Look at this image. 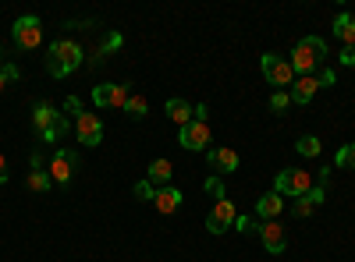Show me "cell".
<instances>
[{
    "label": "cell",
    "instance_id": "6da1fadb",
    "mask_svg": "<svg viewBox=\"0 0 355 262\" xmlns=\"http://www.w3.org/2000/svg\"><path fill=\"white\" fill-rule=\"evenodd\" d=\"M82 61H85V50L75 39H53L46 46V71H50V78L75 75L82 68Z\"/></svg>",
    "mask_w": 355,
    "mask_h": 262
},
{
    "label": "cell",
    "instance_id": "7a4b0ae2",
    "mask_svg": "<svg viewBox=\"0 0 355 262\" xmlns=\"http://www.w3.org/2000/svg\"><path fill=\"white\" fill-rule=\"evenodd\" d=\"M33 128L40 131L43 142H61L68 135V118H64V110L40 100V103H33Z\"/></svg>",
    "mask_w": 355,
    "mask_h": 262
},
{
    "label": "cell",
    "instance_id": "3957f363",
    "mask_svg": "<svg viewBox=\"0 0 355 262\" xmlns=\"http://www.w3.org/2000/svg\"><path fill=\"white\" fill-rule=\"evenodd\" d=\"M323 57H327V43H323L320 36H302L299 43H295V50H291V71H295V78L313 75L323 64Z\"/></svg>",
    "mask_w": 355,
    "mask_h": 262
},
{
    "label": "cell",
    "instance_id": "277c9868",
    "mask_svg": "<svg viewBox=\"0 0 355 262\" xmlns=\"http://www.w3.org/2000/svg\"><path fill=\"white\" fill-rule=\"evenodd\" d=\"M309 188H316V181H313V170H281L277 178H274V191L277 195H284V198H302Z\"/></svg>",
    "mask_w": 355,
    "mask_h": 262
},
{
    "label": "cell",
    "instance_id": "5b68a950",
    "mask_svg": "<svg viewBox=\"0 0 355 262\" xmlns=\"http://www.w3.org/2000/svg\"><path fill=\"white\" fill-rule=\"evenodd\" d=\"M11 39H15L18 50H36L43 43V21L36 15H21L11 28Z\"/></svg>",
    "mask_w": 355,
    "mask_h": 262
},
{
    "label": "cell",
    "instance_id": "8992f818",
    "mask_svg": "<svg viewBox=\"0 0 355 262\" xmlns=\"http://www.w3.org/2000/svg\"><path fill=\"white\" fill-rule=\"evenodd\" d=\"M75 170H78V153H75V149H57V153L50 156V181H53V185L68 188V185L75 181Z\"/></svg>",
    "mask_w": 355,
    "mask_h": 262
},
{
    "label": "cell",
    "instance_id": "52a82bcc",
    "mask_svg": "<svg viewBox=\"0 0 355 262\" xmlns=\"http://www.w3.org/2000/svg\"><path fill=\"white\" fill-rule=\"evenodd\" d=\"M259 68H263V78L270 85H291L295 82V71H291V61L288 57H277V53H263L259 57Z\"/></svg>",
    "mask_w": 355,
    "mask_h": 262
},
{
    "label": "cell",
    "instance_id": "ba28073f",
    "mask_svg": "<svg viewBox=\"0 0 355 262\" xmlns=\"http://www.w3.org/2000/svg\"><path fill=\"white\" fill-rule=\"evenodd\" d=\"M128 96H132L128 85L103 82V85H96V89H93V106H100V110H125Z\"/></svg>",
    "mask_w": 355,
    "mask_h": 262
},
{
    "label": "cell",
    "instance_id": "9c48e42d",
    "mask_svg": "<svg viewBox=\"0 0 355 262\" xmlns=\"http://www.w3.org/2000/svg\"><path fill=\"white\" fill-rule=\"evenodd\" d=\"M75 138L85 145V149H96V145L103 142V121L96 118L93 110H82L75 118Z\"/></svg>",
    "mask_w": 355,
    "mask_h": 262
},
{
    "label": "cell",
    "instance_id": "30bf717a",
    "mask_svg": "<svg viewBox=\"0 0 355 262\" xmlns=\"http://www.w3.org/2000/svg\"><path fill=\"white\" fill-rule=\"evenodd\" d=\"M234 220H239V209H234V202L224 195V198H217V202H214L210 216H206V230H210L214 238H220L227 227H234Z\"/></svg>",
    "mask_w": 355,
    "mask_h": 262
},
{
    "label": "cell",
    "instance_id": "8fae6325",
    "mask_svg": "<svg viewBox=\"0 0 355 262\" xmlns=\"http://www.w3.org/2000/svg\"><path fill=\"white\" fill-rule=\"evenodd\" d=\"M178 142L185 145L189 153H202V149H210V124L206 121H189L185 128H178Z\"/></svg>",
    "mask_w": 355,
    "mask_h": 262
},
{
    "label": "cell",
    "instance_id": "7c38bea8",
    "mask_svg": "<svg viewBox=\"0 0 355 262\" xmlns=\"http://www.w3.org/2000/svg\"><path fill=\"white\" fill-rule=\"evenodd\" d=\"M256 234H259L263 248L270 252V255H281V252L288 248V230H284L277 220H259V223H256Z\"/></svg>",
    "mask_w": 355,
    "mask_h": 262
},
{
    "label": "cell",
    "instance_id": "4fadbf2b",
    "mask_svg": "<svg viewBox=\"0 0 355 262\" xmlns=\"http://www.w3.org/2000/svg\"><path fill=\"white\" fill-rule=\"evenodd\" d=\"M206 160H210V170L217 174V178H227V174L239 170V153L234 149H224V145H214V149H206Z\"/></svg>",
    "mask_w": 355,
    "mask_h": 262
},
{
    "label": "cell",
    "instance_id": "5bb4252c",
    "mask_svg": "<svg viewBox=\"0 0 355 262\" xmlns=\"http://www.w3.org/2000/svg\"><path fill=\"white\" fill-rule=\"evenodd\" d=\"M320 93V78L316 75H302V78H295L291 82V103H299V106H306V103H313V96Z\"/></svg>",
    "mask_w": 355,
    "mask_h": 262
},
{
    "label": "cell",
    "instance_id": "9a60e30c",
    "mask_svg": "<svg viewBox=\"0 0 355 262\" xmlns=\"http://www.w3.org/2000/svg\"><path fill=\"white\" fill-rule=\"evenodd\" d=\"M252 213H256L259 220H277V216L284 213V195H277V191H266V195H259Z\"/></svg>",
    "mask_w": 355,
    "mask_h": 262
},
{
    "label": "cell",
    "instance_id": "2e32d148",
    "mask_svg": "<svg viewBox=\"0 0 355 262\" xmlns=\"http://www.w3.org/2000/svg\"><path fill=\"white\" fill-rule=\"evenodd\" d=\"M164 110H167V118H171L178 128H185L189 121H196V106H192L189 100H182V96H171Z\"/></svg>",
    "mask_w": 355,
    "mask_h": 262
},
{
    "label": "cell",
    "instance_id": "e0dca14e",
    "mask_svg": "<svg viewBox=\"0 0 355 262\" xmlns=\"http://www.w3.org/2000/svg\"><path fill=\"white\" fill-rule=\"evenodd\" d=\"M182 188H174V185H167V188H157V198H153V206L164 213V216H171V213H178L182 209Z\"/></svg>",
    "mask_w": 355,
    "mask_h": 262
},
{
    "label": "cell",
    "instance_id": "ac0fdd59",
    "mask_svg": "<svg viewBox=\"0 0 355 262\" xmlns=\"http://www.w3.org/2000/svg\"><path fill=\"white\" fill-rule=\"evenodd\" d=\"M171 174H174V167H171V160H153L150 163V170H146V181H150L153 188H167L171 185Z\"/></svg>",
    "mask_w": 355,
    "mask_h": 262
},
{
    "label": "cell",
    "instance_id": "d6986e66",
    "mask_svg": "<svg viewBox=\"0 0 355 262\" xmlns=\"http://www.w3.org/2000/svg\"><path fill=\"white\" fill-rule=\"evenodd\" d=\"M331 32H334L345 46H355V18H352L348 11H341V15L334 18V25H331Z\"/></svg>",
    "mask_w": 355,
    "mask_h": 262
},
{
    "label": "cell",
    "instance_id": "ffe728a7",
    "mask_svg": "<svg viewBox=\"0 0 355 262\" xmlns=\"http://www.w3.org/2000/svg\"><path fill=\"white\" fill-rule=\"evenodd\" d=\"M121 46H125V36H121V32H107L103 43H100V50L93 53V64H103V57L114 53V50H121Z\"/></svg>",
    "mask_w": 355,
    "mask_h": 262
},
{
    "label": "cell",
    "instance_id": "44dd1931",
    "mask_svg": "<svg viewBox=\"0 0 355 262\" xmlns=\"http://www.w3.org/2000/svg\"><path fill=\"white\" fill-rule=\"evenodd\" d=\"M295 149H299V156H306V160H316L323 153V142L316 135H302L299 142H295Z\"/></svg>",
    "mask_w": 355,
    "mask_h": 262
},
{
    "label": "cell",
    "instance_id": "7402d4cb",
    "mask_svg": "<svg viewBox=\"0 0 355 262\" xmlns=\"http://www.w3.org/2000/svg\"><path fill=\"white\" fill-rule=\"evenodd\" d=\"M146 110H150V103H146V96L132 93V96H128V103H125V113H128L132 121H142V118H146Z\"/></svg>",
    "mask_w": 355,
    "mask_h": 262
},
{
    "label": "cell",
    "instance_id": "603a6c76",
    "mask_svg": "<svg viewBox=\"0 0 355 262\" xmlns=\"http://www.w3.org/2000/svg\"><path fill=\"white\" fill-rule=\"evenodd\" d=\"M28 188H33V191H50L53 188V181H50V170H28V181H25Z\"/></svg>",
    "mask_w": 355,
    "mask_h": 262
},
{
    "label": "cell",
    "instance_id": "cb8c5ba5",
    "mask_svg": "<svg viewBox=\"0 0 355 262\" xmlns=\"http://www.w3.org/2000/svg\"><path fill=\"white\" fill-rule=\"evenodd\" d=\"M334 167H348V170H355V142L341 145V149L334 153Z\"/></svg>",
    "mask_w": 355,
    "mask_h": 262
},
{
    "label": "cell",
    "instance_id": "d4e9b609",
    "mask_svg": "<svg viewBox=\"0 0 355 262\" xmlns=\"http://www.w3.org/2000/svg\"><path fill=\"white\" fill-rule=\"evenodd\" d=\"M132 195H135L139 202H153V198H157V188H153L150 181H146V178H142V181H135V188H132Z\"/></svg>",
    "mask_w": 355,
    "mask_h": 262
},
{
    "label": "cell",
    "instance_id": "484cf974",
    "mask_svg": "<svg viewBox=\"0 0 355 262\" xmlns=\"http://www.w3.org/2000/svg\"><path fill=\"white\" fill-rule=\"evenodd\" d=\"M202 191H210V195H214V202H217V198H224V195H227V191H224V178L210 174V178L202 181Z\"/></svg>",
    "mask_w": 355,
    "mask_h": 262
},
{
    "label": "cell",
    "instance_id": "4316f807",
    "mask_svg": "<svg viewBox=\"0 0 355 262\" xmlns=\"http://www.w3.org/2000/svg\"><path fill=\"white\" fill-rule=\"evenodd\" d=\"M313 209H316V206H313V202H309L306 195H302V198H295V202H291V216H299V220H306V216H309Z\"/></svg>",
    "mask_w": 355,
    "mask_h": 262
},
{
    "label": "cell",
    "instance_id": "83f0119b",
    "mask_svg": "<svg viewBox=\"0 0 355 262\" xmlns=\"http://www.w3.org/2000/svg\"><path fill=\"white\" fill-rule=\"evenodd\" d=\"M18 78H21L18 64H4V71H0V93L8 89V82H18Z\"/></svg>",
    "mask_w": 355,
    "mask_h": 262
},
{
    "label": "cell",
    "instance_id": "f1b7e54d",
    "mask_svg": "<svg viewBox=\"0 0 355 262\" xmlns=\"http://www.w3.org/2000/svg\"><path fill=\"white\" fill-rule=\"evenodd\" d=\"M288 106H291V96H288L284 89H277V93L270 96V110H277V113H281V110H288Z\"/></svg>",
    "mask_w": 355,
    "mask_h": 262
},
{
    "label": "cell",
    "instance_id": "f546056e",
    "mask_svg": "<svg viewBox=\"0 0 355 262\" xmlns=\"http://www.w3.org/2000/svg\"><path fill=\"white\" fill-rule=\"evenodd\" d=\"M338 64H341V68H355V46H341Z\"/></svg>",
    "mask_w": 355,
    "mask_h": 262
},
{
    "label": "cell",
    "instance_id": "4dcf8cb0",
    "mask_svg": "<svg viewBox=\"0 0 355 262\" xmlns=\"http://www.w3.org/2000/svg\"><path fill=\"white\" fill-rule=\"evenodd\" d=\"M64 110L78 118V113H82V100H78V96H68V100H64Z\"/></svg>",
    "mask_w": 355,
    "mask_h": 262
},
{
    "label": "cell",
    "instance_id": "1f68e13d",
    "mask_svg": "<svg viewBox=\"0 0 355 262\" xmlns=\"http://www.w3.org/2000/svg\"><path fill=\"white\" fill-rule=\"evenodd\" d=\"M28 167H33V170H46V160H43V153L36 149L33 156H28Z\"/></svg>",
    "mask_w": 355,
    "mask_h": 262
},
{
    "label": "cell",
    "instance_id": "d6a6232c",
    "mask_svg": "<svg viewBox=\"0 0 355 262\" xmlns=\"http://www.w3.org/2000/svg\"><path fill=\"white\" fill-rule=\"evenodd\" d=\"M234 227H239L242 234H249V230H256V223H252L249 216H239V220H234Z\"/></svg>",
    "mask_w": 355,
    "mask_h": 262
},
{
    "label": "cell",
    "instance_id": "836d02e7",
    "mask_svg": "<svg viewBox=\"0 0 355 262\" xmlns=\"http://www.w3.org/2000/svg\"><path fill=\"white\" fill-rule=\"evenodd\" d=\"M8 174H11V170H8V156L0 153V185H8Z\"/></svg>",
    "mask_w": 355,
    "mask_h": 262
},
{
    "label": "cell",
    "instance_id": "e575fe53",
    "mask_svg": "<svg viewBox=\"0 0 355 262\" xmlns=\"http://www.w3.org/2000/svg\"><path fill=\"white\" fill-rule=\"evenodd\" d=\"M323 85H334V71H320V89Z\"/></svg>",
    "mask_w": 355,
    "mask_h": 262
},
{
    "label": "cell",
    "instance_id": "d590c367",
    "mask_svg": "<svg viewBox=\"0 0 355 262\" xmlns=\"http://www.w3.org/2000/svg\"><path fill=\"white\" fill-rule=\"evenodd\" d=\"M206 113H210V110H206V103H199L196 106V121H206Z\"/></svg>",
    "mask_w": 355,
    "mask_h": 262
},
{
    "label": "cell",
    "instance_id": "8d00e7d4",
    "mask_svg": "<svg viewBox=\"0 0 355 262\" xmlns=\"http://www.w3.org/2000/svg\"><path fill=\"white\" fill-rule=\"evenodd\" d=\"M0 71H4V50H0Z\"/></svg>",
    "mask_w": 355,
    "mask_h": 262
}]
</instances>
